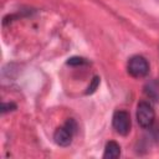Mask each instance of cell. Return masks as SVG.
I'll return each instance as SVG.
<instances>
[{"label":"cell","instance_id":"2","mask_svg":"<svg viewBox=\"0 0 159 159\" xmlns=\"http://www.w3.org/2000/svg\"><path fill=\"white\" fill-rule=\"evenodd\" d=\"M127 71L134 78H143L149 73V63L145 57L135 55L129 58L127 63Z\"/></svg>","mask_w":159,"mask_h":159},{"label":"cell","instance_id":"9","mask_svg":"<svg viewBox=\"0 0 159 159\" xmlns=\"http://www.w3.org/2000/svg\"><path fill=\"white\" fill-rule=\"evenodd\" d=\"M16 109V104L15 103H12V102H10V103H2L1 104V113L2 114H5V113H7V112H11V111H15Z\"/></svg>","mask_w":159,"mask_h":159},{"label":"cell","instance_id":"7","mask_svg":"<svg viewBox=\"0 0 159 159\" xmlns=\"http://www.w3.org/2000/svg\"><path fill=\"white\" fill-rule=\"evenodd\" d=\"M66 63L68 65V66H83V65H87L88 62H87V60L86 58H83V57H80V56H72V57H70L67 61H66Z\"/></svg>","mask_w":159,"mask_h":159},{"label":"cell","instance_id":"6","mask_svg":"<svg viewBox=\"0 0 159 159\" xmlns=\"http://www.w3.org/2000/svg\"><path fill=\"white\" fill-rule=\"evenodd\" d=\"M144 92L149 98L159 102V83L157 81H152V82L147 83L144 87Z\"/></svg>","mask_w":159,"mask_h":159},{"label":"cell","instance_id":"8","mask_svg":"<svg viewBox=\"0 0 159 159\" xmlns=\"http://www.w3.org/2000/svg\"><path fill=\"white\" fill-rule=\"evenodd\" d=\"M99 82H101V78L98 77V76H94L92 80H91V82H89V84H88V87H87V89H86V94L88 96V94H92V93H94L96 92V89L98 88V86H99Z\"/></svg>","mask_w":159,"mask_h":159},{"label":"cell","instance_id":"3","mask_svg":"<svg viewBox=\"0 0 159 159\" xmlns=\"http://www.w3.org/2000/svg\"><path fill=\"white\" fill-rule=\"evenodd\" d=\"M155 119V112L149 102L142 101L137 106V122L143 129H148L153 125Z\"/></svg>","mask_w":159,"mask_h":159},{"label":"cell","instance_id":"1","mask_svg":"<svg viewBox=\"0 0 159 159\" xmlns=\"http://www.w3.org/2000/svg\"><path fill=\"white\" fill-rule=\"evenodd\" d=\"M77 124L73 119H68L62 127H58L53 133V142L58 147H68L72 143L73 134L76 133Z\"/></svg>","mask_w":159,"mask_h":159},{"label":"cell","instance_id":"4","mask_svg":"<svg viewBox=\"0 0 159 159\" xmlns=\"http://www.w3.org/2000/svg\"><path fill=\"white\" fill-rule=\"evenodd\" d=\"M112 124L119 135H123V137L128 135L130 132V127H132L129 113L127 111H120V109L116 111L112 117Z\"/></svg>","mask_w":159,"mask_h":159},{"label":"cell","instance_id":"5","mask_svg":"<svg viewBox=\"0 0 159 159\" xmlns=\"http://www.w3.org/2000/svg\"><path fill=\"white\" fill-rule=\"evenodd\" d=\"M120 157V147L117 142L109 140L104 147L103 159H117Z\"/></svg>","mask_w":159,"mask_h":159}]
</instances>
